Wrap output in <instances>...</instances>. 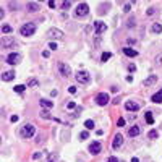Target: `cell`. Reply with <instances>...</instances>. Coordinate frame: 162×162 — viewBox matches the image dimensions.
Listing matches in <instances>:
<instances>
[{
  "label": "cell",
  "mask_w": 162,
  "mask_h": 162,
  "mask_svg": "<svg viewBox=\"0 0 162 162\" xmlns=\"http://www.w3.org/2000/svg\"><path fill=\"white\" fill-rule=\"evenodd\" d=\"M47 37H50V39H63L65 34H63V31L57 29V28H52V29L47 31Z\"/></svg>",
  "instance_id": "obj_5"
},
{
  "label": "cell",
  "mask_w": 162,
  "mask_h": 162,
  "mask_svg": "<svg viewBox=\"0 0 162 162\" xmlns=\"http://www.w3.org/2000/svg\"><path fill=\"white\" fill-rule=\"evenodd\" d=\"M110 57H112L110 52H104V54H102V57H101V60H102V62H107Z\"/></svg>",
  "instance_id": "obj_26"
},
{
  "label": "cell",
  "mask_w": 162,
  "mask_h": 162,
  "mask_svg": "<svg viewBox=\"0 0 162 162\" xmlns=\"http://www.w3.org/2000/svg\"><path fill=\"white\" fill-rule=\"evenodd\" d=\"M75 78H76V81H78L80 84H89V81H91V76H89V73H88V71H84V70L78 71Z\"/></svg>",
  "instance_id": "obj_3"
},
{
  "label": "cell",
  "mask_w": 162,
  "mask_h": 162,
  "mask_svg": "<svg viewBox=\"0 0 162 162\" xmlns=\"http://www.w3.org/2000/svg\"><path fill=\"white\" fill-rule=\"evenodd\" d=\"M11 46H16V40L15 39H10V37H2V47L3 49H8Z\"/></svg>",
  "instance_id": "obj_13"
},
{
  "label": "cell",
  "mask_w": 162,
  "mask_h": 162,
  "mask_svg": "<svg viewBox=\"0 0 162 162\" xmlns=\"http://www.w3.org/2000/svg\"><path fill=\"white\" fill-rule=\"evenodd\" d=\"M68 92H70V94H75V92H76V86H70V88H68Z\"/></svg>",
  "instance_id": "obj_36"
},
{
  "label": "cell",
  "mask_w": 162,
  "mask_h": 162,
  "mask_svg": "<svg viewBox=\"0 0 162 162\" xmlns=\"http://www.w3.org/2000/svg\"><path fill=\"white\" fill-rule=\"evenodd\" d=\"M49 47H50V50H57V44L54 42V40H52L50 44H49Z\"/></svg>",
  "instance_id": "obj_34"
},
{
  "label": "cell",
  "mask_w": 162,
  "mask_h": 162,
  "mask_svg": "<svg viewBox=\"0 0 162 162\" xmlns=\"http://www.w3.org/2000/svg\"><path fill=\"white\" fill-rule=\"evenodd\" d=\"M13 89H15V92H18V94H21V92L25 91L26 89V86H23V84H18V86H15L13 88Z\"/></svg>",
  "instance_id": "obj_25"
},
{
  "label": "cell",
  "mask_w": 162,
  "mask_h": 162,
  "mask_svg": "<svg viewBox=\"0 0 162 162\" xmlns=\"http://www.w3.org/2000/svg\"><path fill=\"white\" fill-rule=\"evenodd\" d=\"M42 55L46 57V58H49V57H50V52H49V50H44V52H42Z\"/></svg>",
  "instance_id": "obj_39"
},
{
  "label": "cell",
  "mask_w": 162,
  "mask_h": 162,
  "mask_svg": "<svg viewBox=\"0 0 162 162\" xmlns=\"http://www.w3.org/2000/svg\"><path fill=\"white\" fill-rule=\"evenodd\" d=\"M107 162H118V159H117V157H109V159H107Z\"/></svg>",
  "instance_id": "obj_38"
},
{
  "label": "cell",
  "mask_w": 162,
  "mask_h": 162,
  "mask_svg": "<svg viewBox=\"0 0 162 162\" xmlns=\"http://www.w3.org/2000/svg\"><path fill=\"white\" fill-rule=\"evenodd\" d=\"M151 31L154 33V34H161V33H162V25H161V23H154L152 28H151Z\"/></svg>",
  "instance_id": "obj_21"
},
{
  "label": "cell",
  "mask_w": 162,
  "mask_h": 162,
  "mask_svg": "<svg viewBox=\"0 0 162 162\" xmlns=\"http://www.w3.org/2000/svg\"><path fill=\"white\" fill-rule=\"evenodd\" d=\"M15 76H16L15 71H5V73L2 75V80H3V81H11Z\"/></svg>",
  "instance_id": "obj_19"
},
{
  "label": "cell",
  "mask_w": 162,
  "mask_h": 162,
  "mask_svg": "<svg viewBox=\"0 0 162 162\" xmlns=\"http://www.w3.org/2000/svg\"><path fill=\"white\" fill-rule=\"evenodd\" d=\"M18 118H20V117H18V115H13V117H11V118H10V120L13 122V123H15V122H18Z\"/></svg>",
  "instance_id": "obj_41"
},
{
  "label": "cell",
  "mask_w": 162,
  "mask_h": 162,
  "mask_svg": "<svg viewBox=\"0 0 162 162\" xmlns=\"http://www.w3.org/2000/svg\"><path fill=\"white\" fill-rule=\"evenodd\" d=\"M49 7H50V8H55V2H49Z\"/></svg>",
  "instance_id": "obj_45"
},
{
  "label": "cell",
  "mask_w": 162,
  "mask_h": 162,
  "mask_svg": "<svg viewBox=\"0 0 162 162\" xmlns=\"http://www.w3.org/2000/svg\"><path fill=\"white\" fill-rule=\"evenodd\" d=\"M157 136H159V135H157L156 130H151V131H149V138H157Z\"/></svg>",
  "instance_id": "obj_31"
},
{
  "label": "cell",
  "mask_w": 162,
  "mask_h": 162,
  "mask_svg": "<svg viewBox=\"0 0 162 162\" xmlns=\"http://www.w3.org/2000/svg\"><path fill=\"white\" fill-rule=\"evenodd\" d=\"M11 31H13V28H11L10 25H3V26H2V33L8 34V33H11Z\"/></svg>",
  "instance_id": "obj_24"
},
{
  "label": "cell",
  "mask_w": 162,
  "mask_h": 162,
  "mask_svg": "<svg viewBox=\"0 0 162 162\" xmlns=\"http://www.w3.org/2000/svg\"><path fill=\"white\" fill-rule=\"evenodd\" d=\"M141 133V128L138 127V125H133L131 128H128V136L130 138H135V136H138Z\"/></svg>",
  "instance_id": "obj_14"
},
{
  "label": "cell",
  "mask_w": 162,
  "mask_h": 162,
  "mask_svg": "<svg viewBox=\"0 0 162 162\" xmlns=\"http://www.w3.org/2000/svg\"><path fill=\"white\" fill-rule=\"evenodd\" d=\"M156 63L157 65H162V54H159V55L156 57Z\"/></svg>",
  "instance_id": "obj_30"
},
{
  "label": "cell",
  "mask_w": 162,
  "mask_h": 162,
  "mask_svg": "<svg viewBox=\"0 0 162 162\" xmlns=\"http://www.w3.org/2000/svg\"><path fill=\"white\" fill-rule=\"evenodd\" d=\"M139 104L138 102H135V101H128V102H125V109L127 110H130V112H136V110H139Z\"/></svg>",
  "instance_id": "obj_10"
},
{
  "label": "cell",
  "mask_w": 162,
  "mask_h": 162,
  "mask_svg": "<svg viewBox=\"0 0 162 162\" xmlns=\"http://www.w3.org/2000/svg\"><path fill=\"white\" fill-rule=\"evenodd\" d=\"M88 13H89V5H88L86 2H83V3H80V5L76 7L75 16H76V18H84Z\"/></svg>",
  "instance_id": "obj_2"
},
{
  "label": "cell",
  "mask_w": 162,
  "mask_h": 162,
  "mask_svg": "<svg viewBox=\"0 0 162 162\" xmlns=\"http://www.w3.org/2000/svg\"><path fill=\"white\" fill-rule=\"evenodd\" d=\"M127 42H128V44H135L136 40H135V39H131V37H130V39H127Z\"/></svg>",
  "instance_id": "obj_44"
},
{
  "label": "cell",
  "mask_w": 162,
  "mask_h": 162,
  "mask_svg": "<svg viewBox=\"0 0 162 162\" xmlns=\"http://www.w3.org/2000/svg\"><path fill=\"white\" fill-rule=\"evenodd\" d=\"M151 101H152V102H156V104H161V102H162V89H159L156 94H152Z\"/></svg>",
  "instance_id": "obj_16"
},
{
  "label": "cell",
  "mask_w": 162,
  "mask_h": 162,
  "mask_svg": "<svg viewBox=\"0 0 162 162\" xmlns=\"http://www.w3.org/2000/svg\"><path fill=\"white\" fill-rule=\"evenodd\" d=\"M106 29H107V25L104 23V21H96V23H94V31H96V34H102Z\"/></svg>",
  "instance_id": "obj_9"
},
{
  "label": "cell",
  "mask_w": 162,
  "mask_h": 162,
  "mask_svg": "<svg viewBox=\"0 0 162 162\" xmlns=\"http://www.w3.org/2000/svg\"><path fill=\"white\" fill-rule=\"evenodd\" d=\"M156 81H157V76L156 75H151L149 78H146V80L143 81V84H144V86H151V84H154Z\"/></svg>",
  "instance_id": "obj_18"
},
{
  "label": "cell",
  "mask_w": 162,
  "mask_h": 162,
  "mask_svg": "<svg viewBox=\"0 0 162 162\" xmlns=\"http://www.w3.org/2000/svg\"><path fill=\"white\" fill-rule=\"evenodd\" d=\"M66 107H68V109H75V107H76V102L70 101V102H68V104H66Z\"/></svg>",
  "instance_id": "obj_32"
},
{
  "label": "cell",
  "mask_w": 162,
  "mask_h": 162,
  "mask_svg": "<svg viewBox=\"0 0 162 162\" xmlns=\"http://www.w3.org/2000/svg\"><path fill=\"white\" fill-rule=\"evenodd\" d=\"M40 117H42V118H50V115H49V112H47V110L40 112Z\"/></svg>",
  "instance_id": "obj_29"
},
{
  "label": "cell",
  "mask_w": 162,
  "mask_h": 162,
  "mask_svg": "<svg viewBox=\"0 0 162 162\" xmlns=\"http://www.w3.org/2000/svg\"><path fill=\"white\" fill-rule=\"evenodd\" d=\"M122 144H123V136H122L120 133H117L115 136H114V143H112V147H114V149H118Z\"/></svg>",
  "instance_id": "obj_11"
},
{
  "label": "cell",
  "mask_w": 162,
  "mask_h": 162,
  "mask_svg": "<svg viewBox=\"0 0 162 162\" xmlns=\"http://www.w3.org/2000/svg\"><path fill=\"white\" fill-rule=\"evenodd\" d=\"M131 162H139V161H138V157H133V159H131Z\"/></svg>",
  "instance_id": "obj_47"
},
{
  "label": "cell",
  "mask_w": 162,
  "mask_h": 162,
  "mask_svg": "<svg viewBox=\"0 0 162 162\" xmlns=\"http://www.w3.org/2000/svg\"><path fill=\"white\" fill-rule=\"evenodd\" d=\"M127 81H128V83H131V81H133V76H131V75L127 76Z\"/></svg>",
  "instance_id": "obj_46"
},
{
  "label": "cell",
  "mask_w": 162,
  "mask_h": 162,
  "mask_svg": "<svg viewBox=\"0 0 162 162\" xmlns=\"http://www.w3.org/2000/svg\"><path fill=\"white\" fill-rule=\"evenodd\" d=\"M37 86H39V81L36 80V78H31L28 81V88H37Z\"/></svg>",
  "instance_id": "obj_23"
},
{
  "label": "cell",
  "mask_w": 162,
  "mask_h": 162,
  "mask_svg": "<svg viewBox=\"0 0 162 162\" xmlns=\"http://www.w3.org/2000/svg\"><path fill=\"white\" fill-rule=\"evenodd\" d=\"M101 149H102V146H101L99 141H92V144L89 146V152H91V154H99Z\"/></svg>",
  "instance_id": "obj_12"
},
{
  "label": "cell",
  "mask_w": 162,
  "mask_h": 162,
  "mask_svg": "<svg viewBox=\"0 0 162 162\" xmlns=\"http://www.w3.org/2000/svg\"><path fill=\"white\" fill-rule=\"evenodd\" d=\"M26 8H28V11H31V13H36V11L40 10V5L36 3V2H29V3L26 5Z\"/></svg>",
  "instance_id": "obj_15"
},
{
  "label": "cell",
  "mask_w": 162,
  "mask_h": 162,
  "mask_svg": "<svg viewBox=\"0 0 162 162\" xmlns=\"http://www.w3.org/2000/svg\"><path fill=\"white\" fill-rule=\"evenodd\" d=\"M60 7L63 8V10H68V8L71 7V2H62V3H60Z\"/></svg>",
  "instance_id": "obj_28"
},
{
  "label": "cell",
  "mask_w": 162,
  "mask_h": 162,
  "mask_svg": "<svg viewBox=\"0 0 162 162\" xmlns=\"http://www.w3.org/2000/svg\"><path fill=\"white\" fill-rule=\"evenodd\" d=\"M88 136H89V135H88V131L80 133V138H81V139H88Z\"/></svg>",
  "instance_id": "obj_33"
},
{
  "label": "cell",
  "mask_w": 162,
  "mask_h": 162,
  "mask_svg": "<svg viewBox=\"0 0 162 162\" xmlns=\"http://www.w3.org/2000/svg\"><path fill=\"white\" fill-rule=\"evenodd\" d=\"M128 71H131V73H133V71H136V66L133 65V63H131V65H128Z\"/></svg>",
  "instance_id": "obj_37"
},
{
  "label": "cell",
  "mask_w": 162,
  "mask_h": 162,
  "mask_svg": "<svg viewBox=\"0 0 162 162\" xmlns=\"http://www.w3.org/2000/svg\"><path fill=\"white\" fill-rule=\"evenodd\" d=\"M34 133H36V128H34V125H31V123H26L25 127L21 128V136L23 138L34 136Z\"/></svg>",
  "instance_id": "obj_4"
},
{
  "label": "cell",
  "mask_w": 162,
  "mask_h": 162,
  "mask_svg": "<svg viewBox=\"0 0 162 162\" xmlns=\"http://www.w3.org/2000/svg\"><path fill=\"white\" fill-rule=\"evenodd\" d=\"M96 102L99 104V106L109 104V94H107V92H99V94L96 96Z\"/></svg>",
  "instance_id": "obj_8"
},
{
  "label": "cell",
  "mask_w": 162,
  "mask_h": 162,
  "mask_svg": "<svg viewBox=\"0 0 162 162\" xmlns=\"http://www.w3.org/2000/svg\"><path fill=\"white\" fill-rule=\"evenodd\" d=\"M144 118H146V123H149V125H152V123H154V117H152V112H146Z\"/></svg>",
  "instance_id": "obj_22"
},
{
  "label": "cell",
  "mask_w": 162,
  "mask_h": 162,
  "mask_svg": "<svg viewBox=\"0 0 162 162\" xmlns=\"http://www.w3.org/2000/svg\"><path fill=\"white\" fill-rule=\"evenodd\" d=\"M57 66H58V71H60L62 76H65V78H68V76L71 75V68L66 63H63V62H58L57 63Z\"/></svg>",
  "instance_id": "obj_7"
},
{
  "label": "cell",
  "mask_w": 162,
  "mask_h": 162,
  "mask_svg": "<svg viewBox=\"0 0 162 162\" xmlns=\"http://www.w3.org/2000/svg\"><path fill=\"white\" fill-rule=\"evenodd\" d=\"M117 125H118V127H123V125H125V118H118Z\"/></svg>",
  "instance_id": "obj_35"
},
{
  "label": "cell",
  "mask_w": 162,
  "mask_h": 162,
  "mask_svg": "<svg viewBox=\"0 0 162 162\" xmlns=\"http://www.w3.org/2000/svg\"><path fill=\"white\" fill-rule=\"evenodd\" d=\"M84 127H86L88 130H92V128H94V122H92V120H86V122H84Z\"/></svg>",
  "instance_id": "obj_27"
},
{
  "label": "cell",
  "mask_w": 162,
  "mask_h": 162,
  "mask_svg": "<svg viewBox=\"0 0 162 162\" xmlns=\"http://www.w3.org/2000/svg\"><path fill=\"white\" fill-rule=\"evenodd\" d=\"M39 157H40V152H34V156H33V159L36 161V159H39Z\"/></svg>",
  "instance_id": "obj_42"
},
{
  "label": "cell",
  "mask_w": 162,
  "mask_h": 162,
  "mask_svg": "<svg viewBox=\"0 0 162 162\" xmlns=\"http://www.w3.org/2000/svg\"><path fill=\"white\" fill-rule=\"evenodd\" d=\"M20 62H21V55L18 52H11V54L7 55V63H8V65H16V63H20Z\"/></svg>",
  "instance_id": "obj_6"
},
{
  "label": "cell",
  "mask_w": 162,
  "mask_h": 162,
  "mask_svg": "<svg viewBox=\"0 0 162 162\" xmlns=\"http://www.w3.org/2000/svg\"><path fill=\"white\" fill-rule=\"evenodd\" d=\"M147 15H149V16L154 15V8H149V10H147Z\"/></svg>",
  "instance_id": "obj_43"
},
{
  "label": "cell",
  "mask_w": 162,
  "mask_h": 162,
  "mask_svg": "<svg viewBox=\"0 0 162 162\" xmlns=\"http://www.w3.org/2000/svg\"><path fill=\"white\" fill-rule=\"evenodd\" d=\"M39 104H40V107H44V109H52V107H54V102H50L49 99H40Z\"/></svg>",
  "instance_id": "obj_20"
},
{
  "label": "cell",
  "mask_w": 162,
  "mask_h": 162,
  "mask_svg": "<svg viewBox=\"0 0 162 162\" xmlns=\"http://www.w3.org/2000/svg\"><path fill=\"white\" fill-rule=\"evenodd\" d=\"M130 8H131V5H130V3H125V8H123V10H125V11H130Z\"/></svg>",
  "instance_id": "obj_40"
},
{
  "label": "cell",
  "mask_w": 162,
  "mask_h": 162,
  "mask_svg": "<svg viewBox=\"0 0 162 162\" xmlns=\"http://www.w3.org/2000/svg\"><path fill=\"white\" fill-rule=\"evenodd\" d=\"M36 33V25L34 23H26L20 28V34L25 36V37H31V36Z\"/></svg>",
  "instance_id": "obj_1"
},
{
  "label": "cell",
  "mask_w": 162,
  "mask_h": 162,
  "mask_svg": "<svg viewBox=\"0 0 162 162\" xmlns=\"http://www.w3.org/2000/svg\"><path fill=\"white\" fill-rule=\"evenodd\" d=\"M123 54H125L127 57H136L138 50H135V49H131V47H125V49H123Z\"/></svg>",
  "instance_id": "obj_17"
}]
</instances>
